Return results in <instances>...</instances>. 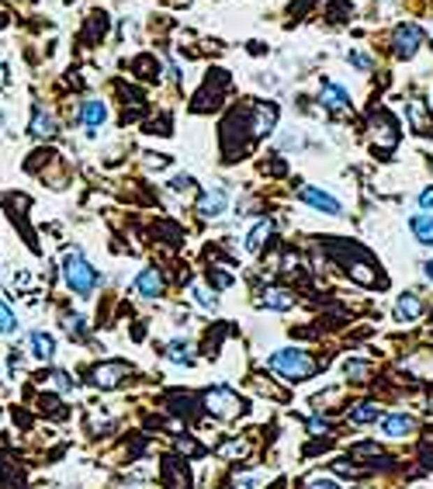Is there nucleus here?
<instances>
[{"label": "nucleus", "mask_w": 433, "mask_h": 489, "mask_svg": "<svg viewBox=\"0 0 433 489\" xmlns=\"http://www.w3.org/2000/svg\"><path fill=\"white\" fill-rule=\"evenodd\" d=\"M267 368L274 375H281L284 382H309L319 372V361L309 351H302V347H277L267 358Z\"/></svg>", "instance_id": "obj_1"}, {"label": "nucleus", "mask_w": 433, "mask_h": 489, "mask_svg": "<svg viewBox=\"0 0 433 489\" xmlns=\"http://www.w3.org/2000/svg\"><path fill=\"white\" fill-rule=\"evenodd\" d=\"M63 278H66V285L73 289V295H80V298H90L94 289H97V282H101L97 268L87 264V257L80 250H70V254H66V261H63Z\"/></svg>", "instance_id": "obj_2"}, {"label": "nucleus", "mask_w": 433, "mask_h": 489, "mask_svg": "<svg viewBox=\"0 0 433 489\" xmlns=\"http://www.w3.org/2000/svg\"><path fill=\"white\" fill-rule=\"evenodd\" d=\"M201 406H205L212 416H219V420H236L240 413H247V399H243L236 389H229V386H215V389H208L205 395H201Z\"/></svg>", "instance_id": "obj_3"}, {"label": "nucleus", "mask_w": 433, "mask_h": 489, "mask_svg": "<svg viewBox=\"0 0 433 489\" xmlns=\"http://www.w3.org/2000/svg\"><path fill=\"white\" fill-rule=\"evenodd\" d=\"M129 375H132V365L129 361H101L90 372V386H97V389H118V386L129 382Z\"/></svg>", "instance_id": "obj_4"}, {"label": "nucleus", "mask_w": 433, "mask_h": 489, "mask_svg": "<svg viewBox=\"0 0 433 489\" xmlns=\"http://www.w3.org/2000/svg\"><path fill=\"white\" fill-rule=\"evenodd\" d=\"M420 42H423L420 24H399L395 35H392V45H395V56L399 59H413L416 49H420Z\"/></svg>", "instance_id": "obj_5"}, {"label": "nucleus", "mask_w": 433, "mask_h": 489, "mask_svg": "<svg viewBox=\"0 0 433 489\" xmlns=\"http://www.w3.org/2000/svg\"><path fill=\"white\" fill-rule=\"evenodd\" d=\"M413 430H416V416H409V413H388V416H381V437H388V441H402Z\"/></svg>", "instance_id": "obj_6"}, {"label": "nucleus", "mask_w": 433, "mask_h": 489, "mask_svg": "<svg viewBox=\"0 0 433 489\" xmlns=\"http://www.w3.org/2000/svg\"><path fill=\"white\" fill-rule=\"evenodd\" d=\"M298 198H302L309 208L323 212V215H344V205L330 195V191H323V188H302V191H298Z\"/></svg>", "instance_id": "obj_7"}, {"label": "nucleus", "mask_w": 433, "mask_h": 489, "mask_svg": "<svg viewBox=\"0 0 433 489\" xmlns=\"http://www.w3.org/2000/svg\"><path fill=\"white\" fill-rule=\"evenodd\" d=\"M135 295L139 298H160L163 295V275L156 268H142L135 278Z\"/></svg>", "instance_id": "obj_8"}, {"label": "nucleus", "mask_w": 433, "mask_h": 489, "mask_svg": "<svg viewBox=\"0 0 433 489\" xmlns=\"http://www.w3.org/2000/svg\"><path fill=\"white\" fill-rule=\"evenodd\" d=\"M226 205H229V191H226V188H212V191H205V195H201L198 212H201L205 219H215V215H222V212H226Z\"/></svg>", "instance_id": "obj_9"}, {"label": "nucleus", "mask_w": 433, "mask_h": 489, "mask_svg": "<svg viewBox=\"0 0 433 489\" xmlns=\"http://www.w3.org/2000/svg\"><path fill=\"white\" fill-rule=\"evenodd\" d=\"M420 316H423V302H420V295L416 292L399 295V302H395V319H399V323H416Z\"/></svg>", "instance_id": "obj_10"}, {"label": "nucleus", "mask_w": 433, "mask_h": 489, "mask_svg": "<svg viewBox=\"0 0 433 489\" xmlns=\"http://www.w3.org/2000/svg\"><path fill=\"white\" fill-rule=\"evenodd\" d=\"M260 305H263V309H274V312H288V309L295 305V295L288 292V289H274V285H270V289L260 292Z\"/></svg>", "instance_id": "obj_11"}, {"label": "nucleus", "mask_w": 433, "mask_h": 489, "mask_svg": "<svg viewBox=\"0 0 433 489\" xmlns=\"http://www.w3.org/2000/svg\"><path fill=\"white\" fill-rule=\"evenodd\" d=\"M378 416H381V406H378V402H371V399H364V402H353V406L346 409V420H350L353 427L374 423Z\"/></svg>", "instance_id": "obj_12"}, {"label": "nucleus", "mask_w": 433, "mask_h": 489, "mask_svg": "<svg viewBox=\"0 0 433 489\" xmlns=\"http://www.w3.org/2000/svg\"><path fill=\"white\" fill-rule=\"evenodd\" d=\"M274 122H277V108L274 104H267V101H260L257 108H254V136H267V132H274Z\"/></svg>", "instance_id": "obj_13"}, {"label": "nucleus", "mask_w": 433, "mask_h": 489, "mask_svg": "<svg viewBox=\"0 0 433 489\" xmlns=\"http://www.w3.org/2000/svg\"><path fill=\"white\" fill-rule=\"evenodd\" d=\"M319 101H323V108H326V111H344V108H350V94H346L340 84H323Z\"/></svg>", "instance_id": "obj_14"}, {"label": "nucleus", "mask_w": 433, "mask_h": 489, "mask_svg": "<svg viewBox=\"0 0 433 489\" xmlns=\"http://www.w3.org/2000/svg\"><path fill=\"white\" fill-rule=\"evenodd\" d=\"M80 122H84L87 129L94 132V129H101L104 122H108V108H104V101H84V108H80Z\"/></svg>", "instance_id": "obj_15"}, {"label": "nucleus", "mask_w": 433, "mask_h": 489, "mask_svg": "<svg viewBox=\"0 0 433 489\" xmlns=\"http://www.w3.org/2000/svg\"><path fill=\"white\" fill-rule=\"evenodd\" d=\"M163 479H167V486L170 489H191V476H187L184 462H177V458H167V465H163Z\"/></svg>", "instance_id": "obj_16"}, {"label": "nucleus", "mask_w": 433, "mask_h": 489, "mask_svg": "<svg viewBox=\"0 0 433 489\" xmlns=\"http://www.w3.org/2000/svg\"><path fill=\"white\" fill-rule=\"evenodd\" d=\"M31 351H35L38 361H52L56 358V337L45 333V330H35L31 333Z\"/></svg>", "instance_id": "obj_17"}, {"label": "nucleus", "mask_w": 433, "mask_h": 489, "mask_svg": "<svg viewBox=\"0 0 433 489\" xmlns=\"http://www.w3.org/2000/svg\"><path fill=\"white\" fill-rule=\"evenodd\" d=\"M409 226H413L416 243L433 247V212H420V215H413V219H409Z\"/></svg>", "instance_id": "obj_18"}, {"label": "nucleus", "mask_w": 433, "mask_h": 489, "mask_svg": "<svg viewBox=\"0 0 433 489\" xmlns=\"http://www.w3.org/2000/svg\"><path fill=\"white\" fill-rule=\"evenodd\" d=\"M270 233H274V222H270V219H260L257 226L247 233V250H250V254H260L263 243L270 240Z\"/></svg>", "instance_id": "obj_19"}, {"label": "nucleus", "mask_w": 433, "mask_h": 489, "mask_svg": "<svg viewBox=\"0 0 433 489\" xmlns=\"http://www.w3.org/2000/svg\"><path fill=\"white\" fill-rule=\"evenodd\" d=\"M31 136H35V139L56 136V118H52L45 108H35V115H31Z\"/></svg>", "instance_id": "obj_20"}, {"label": "nucleus", "mask_w": 433, "mask_h": 489, "mask_svg": "<svg viewBox=\"0 0 433 489\" xmlns=\"http://www.w3.org/2000/svg\"><path fill=\"white\" fill-rule=\"evenodd\" d=\"M344 375L350 379V382H371L374 368H371V361H360V358H346V361H344Z\"/></svg>", "instance_id": "obj_21"}, {"label": "nucleus", "mask_w": 433, "mask_h": 489, "mask_svg": "<svg viewBox=\"0 0 433 489\" xmlns=\"http://www.w3.org/2000/svg\"><path fill=\"white\" fill-rule=\"evenodd\" d=\"M409 122H413V129H416L420 136H427V132L433 129L430 118H427V111H423V104H420V101H413V104H409Z\"/></svg>", "instance_id": "obj_22"}, {"label": "nucleus", "mask_w": 433, "mask_h": 489, "mask_svg": "<svg viewBox=\"0 0 433 489\" xmlns=\"http://www.w3.org/2000/svg\"><path fill=\"white\" fill-rule=\"evenodd\" d=\"M167 361H173V365H191V361H194V358H191V347L180 344V340H173L170 347H167Z\"/></svg>", "instance_id": "obj_23"}, {"label": "nucleus", "mask_w": 433, "mask_h": 489, "mask_svg": "<svg viewBox=\"0 0 433 489\" xmlns=\"http://www.w3.org/2000/svg\"><path fill=\"white\" fill-rule=\"evenodd\" d=\"M247 451H250V444H247V441H240V437H233V441H226V444L219 448V455H222V458H243Z\"/></svg>", "instance_id": "obj_24"}, {"label": "nucleus", "mask_w": 433, "mask_h": 489, "mask_svg": "<svg viewBox=\"0 0 433 489\" xmlns=\"http://www.w3.org/2000/svg\"><path fill=\"white\" fill-rule=\"evenodd\" d=\"M14 330H17V319H14L10 305H7V302H0V333L7 337V333H14Z\"/></svg>", "instance_id": "obj_25"}, {"label": "nucleus", "mask_w": 433, "mask_h": 489, "mask_svg": "<svg viewBox=\"0 0 433 489\" xmlns=\"http://www.w3.org/2000/svg\"><path fill=\"white\" fill-rule=\"evenodd\" d=\"M302 489H344L337 479H330V476H309L305 483H302Z\"/></svg>", "instance_id": "obj_26"}, {"label": "nucleus", "mask_w": 433, "mask_h": 489, "mask_svg": "<svg viewBox=\"0 0 433 489\" xmlns=\"http://www.w3.org/2000/svg\"><path fill=\"white\" fill-rule=\"evenodd\" d=\"M191 295H194V302H198L201 309H212V312L219 309V302H215V295H208V292H205V289H201V285H191Z\"/></svg>", "instance_id": "obj_27"}, {"label": "nucleus", "mask_w": 433, "mask_h": 489, "mask_svg": "<svg viewBox=\"0 0 433 489\" xmlns=\"http://www.w3.org/2000/svg\"><path fill=\"white\" fill-rule=\"evenodd\" d=\"M309 430H312L316 437H330V434H333V423L323 420V416H312V420H309Z\"/></svg>", "instance_id": "obj_28"}, {"label": "nucleus", "mask_w": 433, "mask_h": 489, "mask_svg": "<svg viewBox=\"0 0 433 489\" xmlns=\"http://www.w3.org/2000/svg\"><path fill=\"white\" fill-rule=\"evenodd\" d=\"M177 451H180L184 458H198V455H201V444L191 441V437H180V441H177Z\"/></svg>", "instance_id": "obj_29"}, {"label": "nucleus", "mask_w": 433, "mask_h": 489, "mask_svg": "<svg viewBox=\"0 0 433 489\" xmlns=\"http://www.w3.org/2000/svg\"><path fill=\"white\" fill-rule=\"evenodd\" d=\"M233 489H257V472H243L233 479Z\"/></svg>", "instance_id": "obj_30"}, {"label": "nucleus", "mask_w": 433, "mask_h": 489, "mask_svg": "<svg viewBox=\"0 0 433 489\" xmlns=\"http://www.w3.org/2000/svg\"><path fill=\"white\" fill-rule=\"evenodd\" d=\"M63 326H66V333H70V337H84V319H80V316H66V323H63Z\"/></svg>", "instance_id": "obj_31"}, {"label": "nucleus", "mask_w": 433, "mask_h": 489, "mask_svg": "<svg viewBox=\"0 0 433 489\" xmlns=\"http://www.w3.org/2000/svg\"><path fill=\"white\" fill-rule=\"evenodd\" d=\"M52 382H56V386H59L63 392H73V389H77V382H73L66 372H56V375H52Z\"/></svg>", "instance_id": "obj_32"}, {"label": "nucleus", "mask_w": 433, "mask_h": 489, "mask_svg": "<svg viewBox=\"0 0 433 489\" xmlns=\"http://www.w3.org/2000/svg\"><path fill=\"white\" fill-rule=\"evenodd\" d=\"M191 184H194V177H191V174H177V177L170 181V188H173V191H187Z\"/></svg>", "instance_id": "obj_33"}, {"label": "nucleus", "mask_w": 433, "mask_h": 489, "mask_svg": "<svg viewBox=\"0 0 433 489\" xmlns=\"http://www.w3.org/2000/svg\"><path fill=\"white\" fill-rule=\"evenodd\" d=\"M208 282H212L215 289H229V285H233V275H219V271H212Z\"/></svg>", "instance_id": "obj_34"}, {"label": "nucleus", "mask_w": 433, "mask_h": 489, "mask_svg": "<svg viewBox=\"0 0 433 489\" xmlns=\"http://www.w3.org/2000/svg\"><path fill=\"white\" fill-rule=\"evenodd\" d=\"M420 205H423V212H433V188H427V191L420 195Z\"/></svg>", "instance_id": "obj_35"}, {"label": "nucleus", "mask_w": 433, "mask_h": 489, "mask_svg": "<svg viewBox=\"0 0 433 489\" xmlns=\"http://www.w3.org/2000/svg\"><path fill=\"white\" fill-rule=\"evenodd\" d=\"M350 63H353L357 70H367V66H371V63H367L364 56H357V52H350Z\"/></svg>", "instance_id": "obj_36"}, {"label": "nucleus", "mask_w": 433, "mask_h": 489, "mask_svg": "<svg viewBox=\"0 0 433 489\" xmlns=\"http://www.w3.org/2000/svg\"><path fill=\"white\" fill-rule=\"evenodd\" d=\"M423 275H427V278L433 282V261H427V264H423Z\"/></svg>", "instance_id": "obj_37"}, {"label": "nucleus", "mask_w": 433, "mask_h": 489, "mask_svg": "<svg viewBox=\"0 0 433 489\" xmlns=\"http://www.w3.org/2000/svg\"><path fill=\"white\" fill-rule=\"evenodd\" d=\"M3 84H7V66L0 63V87H3Z\"/></svg>", "instance_id": "obj_38"}, {"label": "nucleus", "mask_w": 433, "mask_h": 489, "mask_svg": "<svg viewBox=\"0 0 433 489\" xmlns=\"http://www.w3.org/2000/svg\"><path fill=\"white\" fill-rule=\"evenodd\" d=\"M0 24H3V21H0Z\"/></svg>", "instance_id": "obj_39"}]
</instances>
